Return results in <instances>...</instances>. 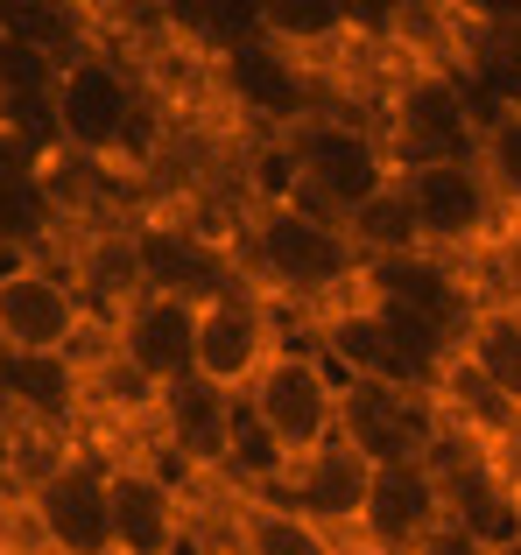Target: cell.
I'll use <instances>...</instances> for the list:
<instances>
[{
	"label": "cell",
	"mask_w": 521,
	"mask_h": 555,
	"mask_svg": "<svg viewBox=\"0 0 521 555\" xmlns=\"http://www.w3.org/2000/svg\"><path fill=\"white\" fill-rule=\"evenodd\" d=\"M240 268H254L268 288H282V296H303V302H339L359 288V254L353 240H345L339 218L310 211L303 197H260L247 204V225H240Z\"/></svg>",
	"instance_id": "1"
},
{
	"label": "cell",
	"mask_w": 521,
	"mask_h": 555,
	"mask_svg": "<svg viewBox=\"0 0 521 555\" xmlns=\"http://www.w3.org/2000/svg\"><path fill=\"white\" fill-rule=\"evenodd\" d=\"M240 408H247L254 436L282 457V472L345 436V379L317 352V338H289L282 352L268 359V373L247 387Z\"/></svg>",
	"instance_id": "2"
},
{
	"label": "cell",
	"mask_w": 521,
	"mask_h": 555,
	"mask_svg": "<svg viewBox=\"0 0 521 555\" xmlns=\"http://www.w3.org/2000/svg\"><path fill=\"white\" fill-rule=\"evenodd\" d=\"M486 106L472 99L466 70L452 56H416L409 70H395L387 85V113H381V149L395 169L409 163H472L480 149Z\"/></svg>",
	"instance_id": "3"
},
{
	"label": "cell",
	"mask_w": 521,
	"mask_h": 555,
	"mask_svg": "<svg viewBox=\"0 0 521 555\" xmlns=\"http://www.w3.org/2000/svg\"><path fill=\"white\" fill-rule=\"evenodd\" d=\"M14 528L42 555H113V506H106V464L85 443H64L50 464L22 478Z\"/></svg>",
	"instance_id": "4"
},
{
	"label": "cell",
	"mask_w": 521,
	"mask_h": 555,
	"mask_svg": "<svg viewBox=\"0 0 521 555\" xmlns=\"http://www.w3.org/2000/svg\"><path fill=\"white\" fill-rule=\"evenodd\" d=\"M282 155H289V177H296L289 197H303L310 211H325V218H345L353 204H367L373 190L395 177L381 134L359 127V120H331V113L303 120L296 134L282 141Z\"/></svg>",
	"instance_id": "5"
},
{
	"label": "cell",
	"mask_w": 521,
	"mask_h": 555,
	"mask_svg": "<svg viewBox=\"0 0 521 555\" xmlns=\"http://www.w3.org/2000/svg\"><path fill=\"white\" fill-rule=\"evenodd\" d=\"M92 338V302L78 274L56 260H8L0 254V352H50L78 359Z\"/></svg>",
	"instance_id": "6"
},
{
	"label": "cell",
	"mask_w": 521,
	"mask_h": 555,
	"mask_svg": "<svg viewBox=\"0 0 521 555\" xmlns=\"http://www.w3.org/2000/svg\"><path fill=\"white\" fill-rule=\"evenodd\" d=\"M56 127H64V149L85 163H106L127 149L135 120L149 113V85L120 64L113 50H78L56 78Z\"/></svg>",
	"instance_id": "7"
},
{
	"label": "cell",
	"mask_w": 521,
	"mask_h": 555,
	"mask_svg": "<svg viewBox=\"0 0 521 555\" xmlns=\"http://www.w3.org/2000/svg\"><path fill=\"white\" fill-rule=\"evenodd\" d=\"M127 246H135V282L141 296H169V302H212L226 288L247 282L233 246H219L205 225L191 218H141L127 225Z\"/></svg>",
	"instance_id": "8"
},
{
	"label": "cell",
	"mask_w": 521,
	"mask_h": 555,
	"mask_svg": "<svg viewBox=\"0 0 521 555\" xmlns=\"http://www.w3.org/2000/svg\"><path fill=\"white\" fill-rule=\"evenodd\" d=\"M282 324H275L268 296L254 282L226 288V296L198 302V379H212L219 393L247 401V387L268 373V359L282 352Z\"/></svg>",
	"instance_id": "9"
},
{
	"label": "cell",
	"mask_w": 521,
	"mask_h": 555,
	"mask_svg": "<svg viewBox=\"0 0 521 555\" xmlns=\"http://www.w3.org/2000/svg\"><path fill=\"white\" fill-rule=\"evenodd\" d=\"M395 183L416 211L423 254H466V246L494 240L500 197L480 177V163H409V169H395Z\"/></svg>",
	"instance_id": "10"
},
{
	"label": "cell",
	"mask_w": 521,
	"mask_h": 555,
	"mask_svg": "<svg viewBox=\"0 0 521 555\" xmlns=\"http://www.w3.org/2000/svg\"><path fill=\"white\" fill-rule=\"evenodd\" d=\"M444 528H452V486H444L437 457L373 464V492H367L359 542L381 548V555H423Z\"/></svg>",
	"instance_id": "11"
},
{
	"label": "cell",
	"mask_w": 521,
	"mask_h": 555,
	"mask_svg": "<svg viewBox=\"0 0 521 555\" xmlns=\"http://www.w3.org/2000/svg\"><path fill=\"white\" fill-rule=\"evenodd\" d=\"M155 443L169 450V457L183 464V472H205V478H226L240 457V401L233 393H219L212 379H177V387L155 393Z\"/></svg>",
	"instance_id": "12"
},
{
	"label": "cell",
	"mask_w": 521,
	"mask_h": 555,
	"mask_svg": "<svg viewBox=\"0 0 521 555\" xmlns=\"http://www.w3.org/2000/svg\"><path fill=\"white\" fill-rule=\"evenodd\" d=\"M106 352L120 366H135L155 393L198 373V302H169V296H135L120 317L106 324Z\"/></svg>",
	"instance_id": "13"
},
{
	"label": "cell",
	"mask_w": 521,
	"mask_h": 555,
	"mask_svg": "<svg viewBox=\"0 0 521 555\" xmlns=\"http://www.w3.org/2000/svg\"><path fill=\"white\" fill-rule=\"evenodd\" d=\"M219 78H226V92H233V106L247 113V120H260L268 134H296L303 120H317V85H310V70L296 64V56H282L268 36H247V42H233V50L219 56Z\"/></svg>",
	"instance_id": "14"
},
{
	"label": "cell",
	"mask_w": 521,
	"mask_h": 555,
	"mask_svg": "<svg viewBox=\"0 0 521 555\" xmlns=\"http://www.w3.org/2000/svg\"><path fill=\"white\" fill-rule=\"evenodd\" d=\"M92 401V359L50 352H0V422H22L28 436H64L85 422Z\"/></svg>",
	"instance_id": "15"
},
{
	"label": "cell",
	"mask_w": 521,
	"mask_h": 555,
	"mask_svg": "<svg viewBox=\"0 0 521 555\" xmlns=\"http://www.w3.org/2000/svg\"><path fill=\"white\" fill-rule=\"evenodd\" d=\"M106 506H113V555H169L191 534V520H183V486L163 478L141 450L106 464Z\"/></svg>",
	"instance_id": "16"
},
{
	"label": "cell",
	"mask_w": 521,
	"mask_h": 555,
	"mask_svg": "<svg viewBox=\"0 0 521 555\" xmlns=\"http://www.w3.org/2000/svg\"><path fill=\"white\" fill-rule=\"evenodd\" d=\"M275 492H282L296 514H310L317 528H331V534H345V528H359L367 520V492H373V464L359 457L353 443H331V450H317V457H303V464H289L282 478H275Z\"/></svg>",
	"instance_id": "17"
},
{
	"label": "cell",
	"mask_w": 521,
	"mask_h": 555,
	"mask_svg": "<svg viewBox=\"0 0 521 555\" xmlns=\"http://www.w3.org/2000/svg\"><path fill=\"white\" fill-rule=\"evenodd\" d=\"M226 520H233L226 548H240V555H345L339 534L317 528L310 514H296L282 492H233Z\"/></svg>",
	"instance_id": "18"
},
{
	"label": "cell",
	"mask_w": 521,
	"mask_h": 555,
	"mask_svg": "<svg viewBox=\"0 0 521 555\" xmlns=\"http://www.w3.org/2000/svg\"><path fill=\"white\" fill-rule=\"evenodd\" d=\"M260 36L303 70H325L339 50H353V8L345 0H260Z\"/></svg>",
	"instance_id": "19"
},
{
	"label": "cell",
	"mask_w": 521,
	"mask_h": 555,
	"mask_svg": "<svg viewBox=\"0 0 521 555\" xmlns=\"http://www.w3.org/2000/svg\"><path fill=\"white\" fill-rule=\"evenodd\" d=\"M458 366H472L521 415V296L472 302L466 331H458Z\"/></svg>",
	"instance_id": "20"
},
{
	"label": "cell",
	"mask_w": 521,
	"mask_h": 555,
	"mask_svg": "<svg viewBox=\"0 0 521 555\" xmlns=\"http://www.w3.org/2000/svg\"><path fill=\"white\" fill-rule=\"evenodd\" d=\"M339 225H345V240H353L359 268H381V260L423 254V240H416V211H409V197H402V183H395V177L373 190L367 204H353Z\"/></svg>",
	"instance_id": "21"
},
{
	"label": "cell",
	"mask_w": 521,
	"mask_h": 555,
	"mask_svg": "<svg viewBox=\"0 0 521 555\" xmlns=\"http://www.w3.org/2000/svg\"><path fill=\"white\" fill-rule=\"evenodd\" d=\"M56 232H71V211L56 204V190L42 177L0 190V254L8 260H42V246H50Z\"/></svg>",
	"instance_id": "22"
},
{
	"label": "cell",
	"mask_w": 521,
	"mask_h": 555,
	"mask_svg": "<svg viewBox=\"0 0 521 555\" xmlns=\"http://www.w3.org/2000/svg\"><path fill=\"white\" fill-rule=\"evenodd\" d=\"M472 163H480V177L494 183L500 211H521V113H486Z\"/></svg>",
	"instance_id": "23"
},
{
	"label": "cell",
	"mask_w": 521,
	"mask_h": 555,
	"mask_svg": "<svg viewBox=\"0 0 521 555\" xmlns=\"http://www.w3.org/2000/svg\"><path fill=\"white\" fill-rule=\"evenodd\" d=\"M28 177H42V155L28 149L22 134H8V127H0V190H14V183H28Z\"/></svg>",
	"instance_id": "24"
},
{
	"label": "cell",
	"mask_w": 521,
	"mask_h": 555,
	"mask_svg": "<svg viewBox=\"0 0 521 555\" xmlns=\"http://www.w3.org/2000/svg\"><path fill=\"white\" fill-rule=\"evenodd\" d=\"M14 542H22V534H14L8 520H0V555H14Z\"/></svg>",
	"instance_id": "25"
},
{
	"label": "cell",
	"mask_w": 521,
	"mask_h": 555,
	"mask_svg": "<svg viewBox=\"0 0 521 555\" xmlns=\"http://www.w3.org/2000/svg\"><path fill=\"white\" fill-rule=\"evenodd\" d=\"M494 555H521V534H514V542H500V548H494Z\"/></svg>",
	"instance_id": "26"
},
{
	"label": "cell",
	"mask_w": 521,
	"mask_h": 555,
	"mask_svg": "<svg viewBox=\"0 0 521 555\" xmlns=\"http://www.w3.org/2000/svg\"><path fill=\"white\" fill-rule=\"evenodd\" d=\"M14 555H42V548H36V542H14Z\"/></svg>",
	"instance_id": "27"
},
{
	"label": "cell",
	"mask_w": 521,
	"mask_h": 555,
	"mask_svg": "<svg viewBox=\"0 0 521 555\" xmlns=\"http://www.w3.org/2000/svg\"><path fill=\"white\" fill-rule=\"evenodd\" d=\"M219 555H240V548H219Z\"/></svg>",
	"instance_id": "28"
}]
</instances>
